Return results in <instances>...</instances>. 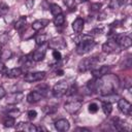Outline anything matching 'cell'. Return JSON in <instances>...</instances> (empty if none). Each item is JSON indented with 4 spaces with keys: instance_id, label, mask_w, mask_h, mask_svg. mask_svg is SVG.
Returning <instances> with one entry per match:
<instances>
[{
    "instance_id": "1",
    "label": "cell",
    "mask_w": 132,
    "mask_h": 132,
    "mask_svg": "<svg viewBox=\"0 0 132 132\" xmlns=\"http://www.w3.org/2000/svg\"><path fill=\"white\" fill-rule=\"evenodd\" d=\"M119 87H120V80L118 76L109 72L97 78V80L95 81V91H97L102 96L114 94L118 91Z\"/></svg>"
},
{
    "instance_id": "2",
    "label": "cell",
    "mask_w": 132,
    "mask_h": 132,
    "mask_svg": "<svg viewBox=\"0 0 132 132\" xmlns=\"http://www.w3.org/2000/svg\"><path fill=\"white\" fill-rule=\"evenodd\" d=\"M75 43H76V53L78 55L87 54L95 45L94 38L89 34L79 35L77 38H75Z\"/></svg>"
},
{
    "instance_id": "3",
    "label": "cell",
    "mask_w": 132,
    "mask_h": 132,
    "mask_svg": "<svg viewBox=\"0 0 132 132\" xmlns=\"http://www.w3.org/2000/svg\"><path fill=\"white\" fill-rule=\"evenodd\" d=\"M98 59L95 57H91V58H86L84 60H81L78 64V70L80 72H85L91 69H94V66L97 64Z\"/></svg>"
},
{
    "instance_id": "4",
    "label": "cell",
    "mask_w": 132,
    "mask_h": 132,
    "mask_svg": "<svg viewBox=\"0 0 132 132\" xmlns=\"http://www.w3.org/2000/svg\"><path fill=\"white\" fill-rule=\"evenodd\" d=\"M67 89H68L67 81L66 80H60L53 87V91L52 92H53V95L56 98H61L66 94Z\"/></svg>"
},
{
    "instance_id": "5",
    "label": "cell",
    "mask_w": 132,
    "mask_h": 132,
    "mask_svg": "<svg viewBox=\"0 0 132 132\" xmlns=\"http://www.w3.org/2000/svg\"><path fill=\"white\" fill-rule=\"evenodd\" d=\"M45 77L44 71H36V72H28L24 76V80L27 82H35L40 81Z\"/></svg>"
},
{
    "instance_id": "6",
    "label": "cell",
    "mask_w": 132,
    "mask_h": 132,
    "mask_svg": "<svg viewBox=\"0 0 132 132\" xmlns=\"http://www.w3.org/2000/svg\"><path fill=\"white\" fill-rule=\"evenodd\" d=\"M81 105H82V101H80V100H72V101L66 102L64 104V108L69 113H76L80 109Z\"/></svg>"
},
{
    "instance_id": "7",
    "label": "cell",
    "mask_w": 132,
    "mask_h": 132,
    "mask_svg": "<svg viewBox=\"0 0 132 132\" xmlns=\"http://www.w3.org/2000/svg\"><path fill=\"white\" fill-rule=\"evenodd\" d=\"M102 51L106 54H112V53H118L120 51V46L118 45L116 40L109 39L102 45Z\"/></svg>"
},
{
    "instance_id": "8",
    "label": "cell",
    "mask_w": 132,
    "mask_h": 132,
    "mask_svg": "<svg viewBox=\"0 0 132 132\" xmlns=\"http://www.w3.org/2000/svg\"><path fill=\"white\" fill-rule=\"evenodd\" d=\"M118 107L120 109L121 112H123L124 114L126 116H130L131 114V110H132V106H131V103L124 99V98H120L118 100Z\"/></svg>"
},
{
    "instance_id": "9",
    "label": "cell",
    "mask_w": 132,
    "mask_h": 132,
    "mask_svg": "<svg viewBox=\"0 0 132 132\" xmlns=\"http://www.w3.org/2000/svg\"><path fill=\"white\" fill-rule=\"evenodd\" d=\"M116 41L120 46V48H123V50L129 48L132 44V39L127 35H117Z\"/></svg>"
},
{
    "instance_id": "10",
    "label": "cell",
    "mask_w": 132,
    "mask_h": 132,
    "mask_svg": "<svg viewBox=\"0 0 132 132\" xmlns=\"http://www.w3.org/2000/svg\"><path fill=\"white\" fill-rule=\"evenodd\" d=\"M48 46L54 48V50H60V48H64L66 46V42L64 40L63 37L59 36V37H55L53 38L50 43H48Z\"/></svg>"
},
{
    "instance_id": "11",
    "label": "cell",
    "mask_w": 132,
    "mask_h": 132,
    "mask_svg": "<svg viewBox=\"0 0 132 132\" xmlns=\"http://www.w3.org/2000/svg\"><path fill=\"white\" fill-rule=\"evenodd\" d=\"M23 97H24V95H23L22 92H13V93H10V94L7 96L6 101H7L8 104L14 105V104L20 103V102L22 101Z\"/></svg>"
},
{
    "instance_id": "12",
    "label": "cell",
    "mask_w": 132,
    "mask_h": 132,
    "mask_svg": "<svg viewBox=\"0 0 132 132\" xmlns=\"http://www.w3.org/2000/svg\"><path fill=\"white\" fill-rule=\"evenodd\" d=\"M45 53H46V50H45L44 44L39 45V47H38L37 50H35L34 53L32 54V59H33V61L39 62V61L43 60V58H44V56H45Z\"/></svg>"
},
{
    "instance_id": "13",
    "label": "cell",
    "mask_w": 132,
    "mask_h": 132,
    "mask_svg": "<svg viewBox=\"0 0 132 132\" xmlns=\"http://www.w3.org/2000/svg\"><path fill=\"white\" fill-rule=\"evenodd\" d=\"M42 98H43V95H42L39 91H37V90L31 91V92L27 95V101H28L29 103H36V102H38L39 100H41Z\"/></svg>"
},
{
    "instance_id": "14",
    "label": "cell",
    "mask_w": 132,
    "mask_h": 132,
    "mask_svg": "<svg viewBox=\"0 0 132 132\" xmlns=\"http://www.w3.org/2000/svg\"><path fill=\"white\" fill-rule=\"evenodd\" d=\"M109 69L110 67L107 66V65H103V66H100L99 68H96V69H92V74L95 78H99L101 76H103L104 74L108 73L109 72Z\"/></svg>"
},
{
    "instance_id": "15",
    "label": "cell",
    "mask_w": 132,
    "mask_h": 132,
    "mask_svg": "<svg viewBox=\"0 0 132 132\" xmlns=\"http://www.w3.org/2000/svg\"><path fill=\"white\" fill-rule=\"evenodd\" d=\"M55 128L58 131H67L70 128V124L66 119H60L55 122Z\"/></svg>"
},
{
    "instance_id": "16",
    "label": "cell",
    "mask_w": 132,
    "mask_h": 132,
    "mask_svg": "<svg viewBox=\"0 0 132 132\" xmlns=\"http://www.w3.org/2000/svg\"><path fill=\"white\" fill-rule=\"evenodd\" d=\"M84 26H85V21L82 18H76L73 23H72V29L75 33H80L84 29Z\"/></svg>"
},
{
    "instance_id": "17",
    "label": "cell",
    "mask_w": 132,
    "mask_h": 132,
    "mask_svg": "<svg viewBox=\"0 0 132 132\" xmlns=\"http://www.w3.org/2000/svg\"><path fill=\"white\" fill-rule=\"evenodd\" d=\"M16 130H23V131H28V132H36L37 131V127L34 126L33 124L22 122L16 126Z\"/></svg>"
},
{
    "instance_id": "18",
    "label": "cell",
    "mask_w": 132,
    "mask_h": 132,
    "mask_svg": "<svg viewBox=\"0 0 132 132\" xmlns=\"http://www.w3.org/2000/svg\"><path fill=\"white\" fill-rule=\"evenodd\" d=\"M50 23L48 20L45 19H41V20H36L35 22L32 23V29L35 31H39L41 29H43L44 27H46V25Z\"/></svg>"
},
{
    "instance_id": "19",
    "label": "cell",
    "mask_w": 132,
    "mask_h": 132,
    "mask_svg": "<svg viewBox=\"0 0 132 132\" xmlns=\"http://www.w3.org/2000/svg\"><path fill=\"white\" fill-rule=\"evenodd\" d=\"M22 73H23L22 68H20V67H14V68H11V69L6 70V72H5L4 74H5L7 77L14 78V77H19Z\"/></svg>"
},
{
    "instance_id": "20",
    "label": "cell",
    "mask_w": 132,
    "mask_h": 132,
    "mask_svg": "<svg viewBox=\"0 0 132 132\" xmlns=\"http://www.w3.org/2000/svg\"><path fill=\"white\" fill-rule=\"evenodd\" d=\"M110 125L112 126V128H113L114 130H118V131L124 130V126H125L124 121H122V120L119 119V118H113V119L111 120V122H110Z\"/></svg>"
},
{
    "instance_id": "21",
    "label": "cell",
    "mask_w": 132,
    "mask_h": 132,
    "mask_svg": "<svg viewBox=\"0 0 132 132\" xmlns=\"http://www.w3.org/2000/svg\"><path fill=\"white\" fill-rule=\"evenodd\" d=\"M21 65L24 68H31L33 66V59L30 58L29 56L22 57V59H21Z\"/></svg>"
},
{
    "instance_id": "22",
    "label": "cell",
    "mask_w": 132,
    "mask_h": 132,
    "mask_svg": "<svg viewBox=\"0 0 132 132\" xmlns=\"http://www.w3.org/2000/svg\"><path fill=\"white\" fill-rule=\"evenodd\" d=\"M2 123H3V126H4V127H6V128H10V127L14 126V124H15V120H14L13 117L7 114L6 117H4Z\"/></svg>"
},
{
    "instance_id": "23",
    "label": "cell",
    "mask_w": 132,
    "mask_h": 132,
    "mask_svg": "<svg viewBox=\"0 0 132 132\" xmlns=\"http://www.w3.org/2000/svg\"><path fill=\"white\" fill-rule=\"evenodd\" d=\"M26 22H27V18L26 16H20L15 22H14V28L16 30H22L25 25H26Z\"/></svg>"
},
{
    "instance_id": "24",
    "label": "cell",
    "mask_w": 132,
    "mask_h": 132,
    "mask_svg": "<svg viewBox=\"0 0 132 132\" xmlns=\"http://www.w3.org/2000/svg\"><path fill=\"white\" fill-rule=\"evenodd\" d=\"M50 10H51V13H52L54 16H56V15L62 13V8H61L58 4H55V3H52V4L50 5Z\"/></svg>"
},
{
    "instance_id": "25",
    "label": "cell",
    "mask_w": 132,
    "mask_h": 132,
    "mask_svg": "<svg viewBox=\"0 0 132 132\" xmlns=\"http://www.w3.org/2000/svg\"><path fill=\"white\" fill-rule=\"evenodd\" d=\"M54 25L56 26V27H60V26H63L64 25V23H65V18H64V15L62 14V13H60V14H58V15H56L55 18H54Z\"/></svg>"
},
{
    "instance_id": "26",
    "label": "cell",
    "mask_w": 132,
    "mask_h": 132,
    "mask_svg": "<svg viewBox=\"0 0 132 132\" xmlns=\"http://www.w3.org/2000/svg\"><path fill=\"white\" fill-rule=\"evenodd\" d=\"M35 41H36V44H37L38 46L44 44V43L47 41V36H46V34H38V35H36Z\"/></svg>"
},
{
    "instance_id": "27",
    "label": "cell",
    "mask_w": 132,
    "mask_h": 132,
    "mask_svg": "<svg viewBox=\"0 0 132 132\" xmlns=\"http://www.w3.org/2000/svg\"><path fill=\"white\" fill-rule=\"evenodd\" d=\"M102 110L105 114H110L111 111H112V105L110 102H106V101H103L102 103Z\"/></svg>"
},
{
    "instance_id": "28",
    "label": "cell",
    "mask_w": 132,
    "mask_h": 132,
    "mask_svg": "<svg viewBox=\"0 0 132 132\" xmlns=\"http://www.w3.org/2000/svg\"><path fill=\"white\" fill-rule=\"evenodd\" d=\"M126 3V0H110V3H109V7L114 9V8H118L122 5H124Z\"/></svg>"
},
{
    "instance_id": "29",
    "label": "cell",
    "mask_w": 132,
    "mask_h": 132,
    "mask_svg": "<svg viewBox=\"0 0 132 132\" xmlns=\"http://www.w3.org/2000/svg\"><path fill=\"white\" fill-rule=\"evenodd\" d=\"M57 105H47V106H44L42 108V110L45 112V113H54L56 110H57Z\"/></svg>"
},
{
    "instance_id": "30",
    "label": "cell",
    "mask_w": 132,
    "mask_h": 132,
    "mask_svg": "<svg viewBox=\"0 0 132 132\" xmlns=\"http://www.w3.org/2000/svg\"><path fill=\"white\" fill-rule=\"evenodd\" d=\"M8 9H9V7H8V5L6 3H4V2L0 3V15L1 16L6 14L8 12Z\"/></svg>"
},
{
    "instance_id": "31",
    "label": "cell",
    "mask_w": 132,
    "mask_h": 132,
    "mask_svg": "<svg viewBox=\"0 0 132 132\" xmlns=\"http://www.w3.org/2000/svg\"><path fill=\"white\" fill-rule=\"evenodd\" d=\"M9 40V36L7 33H2L0 35V45H4L7 43V41Z\"/></svg>"
},
{
    "instance_id": "32",
    "label": "cell",
    "mask_w": 132,
    "mask_h": 132,
    "mask_svg": "<svg viewBox=\"0 0 132 132\" xmlns=\"http://www.w3.org/2000/svg\"><path fill=\"white\" fill-rule=\"evenodd\" d=\"M88 109H89V111H90L91 113H96V112L98 111V109H99V106H98L97 103H90Z\"/></svg>"
},
{
    "instance_id": "33",
    "label": "cell",
    "mask_w": 132,
    "mask_h": 132,
    "mask_svg": "<svg viewBox=\"0 0 132 132\" xmlns=\"http://www.w3.org/2000/svg\"><path fill=\"white\" fill-rule=\"evenodd\" d=\"M7 114H8V116H11V117H13V118H15V117H19V114H20V110H19L18 108H15V107H12V108L8 109Z\"/></svg>"
},
{
    "instance_id": "34",
    "label": "cell",
    "mask_w": 132,
    "mask_h": 132,
    "mask_svg": "<svg viewBox=\"0 0 132 132\" xmlns=\"http://www.w3.org/2000/svg\"><path fill=\"white\" fill-rule=\"evenodd\" d=\"M0 56H1V58L2 59H4V60H8V59H10V57H11V52L10 51H4V52H1L0 53Z\"/></svg>"
},
{
    "instance_id": "35",
    "label": "cell",
    "mask_w": 132,
    "mask_h": 132,
    "mask_svg": "<svg viewBox=\"0 0 132 132\" xmlns=\"http://www.w3.org/2000/svg\"><path fill=\"white\" fill-rule=\"evenodd\" d=\"M75 0H64V4L68 7V8H72V9H75Z\"/></svg>"
},
{
    "instance_id": "36",
    "label": "cell",
    "mask_w": 132,
    "mask_h": 132,
    "mask_svg": "<svg viewBox=\"0 0 132 132\" xmlns=\"http://www.w3.org/2000/svg\"><path fill=\"white\" fill-rule=\"evenodd\" d=\"M53 57H54L55 60H57V61H60V60L62 59L61 53H60L58 50H54V51H53Z\"/></svg>"
},
{
    "instance_id": "37",
    "label": "cell",
    "mask_w": 132,
    "mask_h": 132,
    "mask_svg": "<svg viewBox=\"0 0 132 132\" xmlns=\"http://www.w3.org/2000/svg\"><path fill=\"white\" fill-rule=\"evenodd\" d=\"M28 118L30 119V120H34V119H36V116H37V112H36V110H33V109H31V110H29L28 111Z\"/></svg>"
},
{
    "instance_id": "38",
    "label": "cell",
    "mask_w": 132,
    "mask_h": 132,
    "mask_svg": "<svg viewBox=\"0 0 132 132\" xmlns=\"http://www.w3.org/2000/svg\"><path fill=\"white\" fill-rule=\"evenodd\" d=\"M100 7H101V4H99V3H94V4L91 5V10L97 11V10H99Z\"/></svg>"
},
{
    "instance_id": "39",
    "label": "cell",
    "mask_w": 132,
    "mask_h": 132,
    "mask_svg": "<svg viewBox=\"0 0 132 132\" xmlns=\"http://www.w3.org/2000/svg\"><path fill=\"white\" fill-rule=\"evenodd\" d=\"M25 4H26L27 8L31 9V8L33 7V5H34V0H26V1H25Z\"/></svg>"
},
{
    "instance_id": "40",
    "label": "cell",
    "mask_w": 132,
    "mask_h": 132,
    "mask_svg": "<svg viewBox=\"0 0 132 132\" xmlns=\"http://www.w3.org/2000/svg\"><path fill=\"white\" fill-rule=\"evenodd\" d=\"M6 66H5V64L3 63V62H1L0 61V73H5L6 72Z\"/></svg>"
},
{
    "instance_id": "41",
    "label": "cell",
    "mask_w": 132,
    "mask_h": 132,
    "mask_svg": "<svg viewBox=\"0 0 132 132\" xmlns=\"http://www.w3.org/2000/svg\"><path fill=\"white\" fill-rule=\"evenodd\" d=\"M5 96H6V91H5V89L0 86V99L4 98Z\"/></svg>"
},
{
    "instance_id": "42",
    "label": "cell",
    "mask_w": 132,
    "mask_h": 132,
    "mask_svg": "<svg viewBox=\"0 0 132 132\" xmlns=\"http://www.w3.org/2000/svg\"><path fill=\"white\" fill-rule=\"evenodd\" d=\"M75 131H86V132H89L90 130L87 129V128H80V127H78V128L75 129Z\"/></svg>"
},
{
    "instance_id": "43",
    "label": "cell",
    "mask_w": 132,
    "mask_h": 132,
    "mask_svg": "<svg viewBox=\"0 0 132 132\" xmlns=\"http://www.w3.org/2000/svg\"><path fill=\"white\" fill-rule=\"evenodd\" d=\"M63 73H64L63 70H57V74L58 75H63Z\"/></svg>"
}]
</instances>
